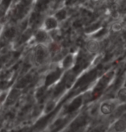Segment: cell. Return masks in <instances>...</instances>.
<instances>
[{
  "label": "cell",
  "mask_w": 126,
  "mask_h": 132,
  "mask_svg": "<svg viewBox=\"0 0 126 132\" xmlns=\"http://www.w3.org/2000/svg\"><path fill=\"white\" fill-rule=\"evenodd\" d=\"M116 106L114 102L110 100L103 101L99 105V112L103 116H109L113 113L115 111Z\"/></svg>",
  "instance_id": "6da1fadb"
},
{
  "label": "cell",
  "mask_w": 126,
  "mask_h": 132,
  "mask_svg": "<svg viewBox=\"0 0 126 132\" xmlns=\"http://www.w3.org/2000/svg\"><path fill=\"white\" fill-rule=\"evenodd\" d=\"M114 132H125L126 130V121L124 118H117L112 125Z\"/></svg>",
  "instance_id": "7a4b0ae2"
},
{
  "label": "cell",
  "mask_w": 126,
  "mask_h": 132,
  "mask_svg": "<svg viewBox=\"0 0 126 132\" xmlns=\"http://www.w3.org/2000/svg\"><path fill=\"white\" fill-rule=\"evenodd\" d=\"M86 48L89 53L91 54H95L97 53L99 49V43H98V41L96 40H91L89 41L86 45Z\"/></svg>",
  "instance_id": "3957f363"
},
{
  "label": "cell",
  "mask_w": 126,
  "mask_h": 132,
  "mask_svg": "<svg viewBox=\"0 0 126 132\" xmlns=\"http://www.w3.org/2000/svg\"><path fill=\"white\" fill-rule=\"evenodd\" d=\"M44 25H45V29L47 30H55L57 28L58 21L55 17H48L46 19Z\"/></svg>",
  "instance_id": "277c9868"
},
{
  "label": "cell",
  "mask_w": 126,
  "mask_h": 132,
  "mask_svg": "<svg viewBox=\"0 0 126 132\" xmlns=\"http://www.w3.org/2000/svg\"><path fill=\"white\" fill-rule=\"evenodd\" d=\"M48 39V34L45 30H39L36 33V41L39 42V43H43Z\"/></svg>",
  "instance_id": "5b68a950"
},
{
  "label": "cell",
  "mask_w": 126,
  "mask_h": 132,
  "mask_svg": "<svg viewBox=\"0 0 126 132\" xmlns=\"http://www.w3.org/2000/svg\"><path fill=\"white\" fill-rule=\"evenodd\" d=\"M18 94H19L18 89L15 88V89H13V90H11V92H10L8 96H7L6 99L12 104V103H14V102L16 100L17 97H18Z\"/></svg>",
  "instance_id": "8992f818"
},
{
  "label": "cell",
  "mask_w": 126,
  "mask_h": 132,
  "mask_svg": "<svg viewBox=\"0 0 126 132\" xmlns=\"http://www.w3.org/2000/svg\"><path fill=\"white\" fill-rule=\"evenodd\" d=\"M46 58V51L43 48H38L36 51V61L39 63H43Z\"/></svg>",
  "instance_id": "52a82bcc"
},
{
  "label": "cell",
  "mask_w": 126,
  "mask_h": 132,
  "mask_svg": "<svg viewBox=\"0 0 126 132\" xmlns=\"http://www.w3.org/2000/svg\"><path fill=\"white\" fill-rule=\"evenodd\" d=\"M117 97L118 101H120L122 104L125 103V100H126V88L125 87H122V88H120L119 90L117 91Z\"/></svg>",
  "instance_id": "ba28073f"
},
{
  "label": "cell",
  "mask_w": 126,
  "mask_h": 132,
  "mask_svg": "<svg viewBox=\"0 0 126 132\" xmlns=\"http://www.w3.org/2000/svg\"><path fill=\"white\" fill-rule=\"evenodd\" d=\"M55 106H56V102L54 101V100H51L48 102L46 104L45 107H44V114H48L50 113L51 111H53L55 109Z\"/></svg>",
  "instance_id": "9c48e42d"
},
{
  "label": "cell",
  "mask_w": 126,
  "mask_h": 132,
  "mask_svg": "<svg viewBox=\"0 0 126 132\" xmlns=\"http://www.w3.org/2000/svg\"><path fill=\"white\" fill-rule=\"evenodd\" d=\"M73 57L72 54H68L66 55L65 58L63 60V62H62V65H63V68H70L73 64Z\"/></svg>",
  "instance_id": "30bf717a"
},
{
  "label": "cell",
  "mask_w": 126,
  "mask_h": 132,
  "mask_svg": "<svg viewBox=\"0 0 126 132\" xmlns=\"http://www.w3.org/2000/svg\"><path fill=\"white\" fill-rule=\"evenodd\" d=\"M15 33H16V31H15V29H9L8 30H7L5 32V36L7 37L8 39H11V38H13V37L15 36Z\"/></svg>",
  "instance_id": "8fae6325"
},
{
  "label": "cell",
  "mask_w": 126,
  "mask_h": 132,
  "mask_svg": "<svg viewBox=\"0 0 126 132\" xmlns=\"http://www.w3.org/2000/svg\"><path fill=\"white\" fill-rule=\"evenodd\" d=\"M123 28V25L121 23H114L113 25L112 26V31H114V32H119L121 29H122Z\"/></svg>",
  "instance_id": "7c38bea8"
},
{
  "label": "cell",
  "mask_w": 126,
  "mask_h": 132,
  "mask_svg": "<svg viewBox=\"0 0 126 132\" xmlns=\"http://www.w3.org/2000/svg\"><path fill=\"white\" fill-rule=\"evenodd\" d=\"M91 2H92L93 4H97L99 3L100 0H91Z\"/></svg>",
  "instance_id": "4fadbf2b"
}]
</instances>
